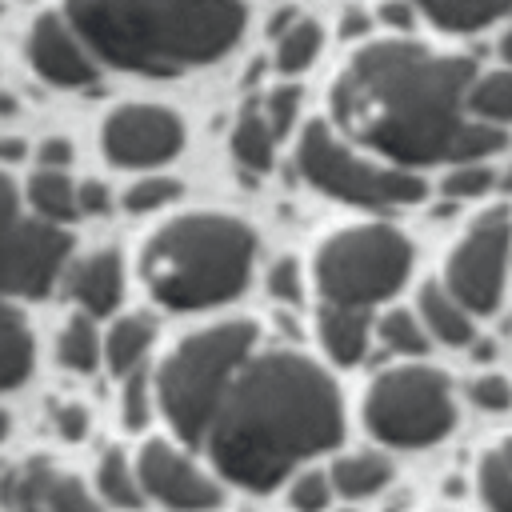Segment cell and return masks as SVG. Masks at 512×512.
<instances>
[{
  "instance_id": "74e56055",
  "label": "cell",
  "mask_w": 512,
  "mask_h": 512,
  "mask_svg": "<svg viewBox=\"0 0 512 512\" xmlns=\"http://www.w3.org/2000/svg\"><path fill=\"white\" fill-rule=\"evenodd\" d=\"M76 204H80V212H108V188L88 180L76 188Z\"/></svg>"
},
{
  "instance_id": "60d3db41",
  "label": "cell",
  "mask_w": 512,
  "mask_h": 512,
  "mask_svg": "<svg viewBox=\"0 0 512 512\" xmlns=\"http://www.w3.org/2000/svg\"><path fill=\"white\" fill-rule=\"evenodd\" d=\"M364 28H368V16L364 12H348L344 16V36H360Z\"/></svg>"
},
{
  "instance_id": "8992f818",
  "label": "cell",
  "mask_w": 512,
  "mask_h": 512,
  "mask_svg": "<svg viewBox=\"0 0 512 512\" xmlns=\"http://www.w3.org/2000/svg\"><path fill=\"white\" fill-rule=\"evenodd\" d=\"M412 272V244L388 224H356L316 248V288L324 300L372 308L388 300Z\"/></svg>"
},
{
  "instance_id": "f546056e",
  "label": "cell",
  "mask_w": 512,
  "mask_h": 512,
  "mask_svg": "<svg viewBox=\"0 0 512 512\" xmlns=\"http://www.w3.org/2000/svg\"><path fill=\"white\" fill-rule=\"evenodd\" d=\"M180 196V180H172V176H152V180H140V184H132L128 192H124V208L128 212H152V208H160V204H168V200H176Z\"/></svg>"
},
{
  "instance_id": "ba28073f",
  "label": "cell",
  "mask_w": 512,
  "mask_h": 512,
  "mask_svg": "<svg viewBox=\"0 0 512 512\" xmlns=\"http://www.w3.org/2000/svg\"><path fill=\"white\" fill-rule=\"evenodd\" d=\"M296 168L300 176L320 188L332 200L356 204V208H400L424 200V180L408 168H380L364 156H356L328 124L312 120L300 132L296 144Z\"/></svg>"
},
{
  "instance_id": "ac0fdd59",
  "label": "cell",
  "mask_w": 512,
  "mask_h": 512,
  "mask_svg": "<svg viewBox=\"0 0 512 512\" xmlns=\"http://www.w3.org/2000/svg\"><path fill=\"white\" fill-rule=\"evenodd\" d=\"M420 324L444 344H472V312L440 284L420 288Z\"/></svg>"
},
{
  "instance_id": "4316f807",
  "label": "cell",
  "mask_w": 512,
  "mask_h": 512,
  "mask_svg": "<svg viewBox=\"0 0 512 512\" xmlns=\"http://www.w3.org/2000/svg\"><path fill=\"white\" fill-rule=\"evenodd\" d=\"M320 52V28L312 20H296L280 32L276 40V68L288 76V72H304Z\"/></svg>"
},
{
  "instance_id": "9a60e30c",
  "label": "cell",
  "mask_w": 512,
  "mask_h": 512,
  "mask_svg": "<svg viewBox=\"0 0 512 512\" xmlns=\"http://www.w3.org/2000/svg\"><path fill=\"white\" fill-rule=\"evenodd\" d=\"M68 296L88 316L112 312L116 300H120V256L116 252H96V256L76 260L68 268Z\"/></svg>"
},
{
  "instance_id": "7c38bea8",
  "label": "cell",
  "mask_w": 512,
  "mask_h": 512,
  "mask_svg": "<svg viewBox=\"0 0 512 512\" xmlns=\"http://www.w3.org/2000/svg\"><path fill=\"white\" fill-rule=\"evenodd\" d=\"M136 480L152 500H160L168 508H212V504H220V488L188 456H180L172 444H160V440L140 448Z\"/></svg>"
},
{
  "instance_id": "cb8c5ba5",
  "label": "cell",
  "mask_w": 512,
  "mask_h": 512,
  "mask_svg": "<svg viewBox=\"0 0 512 512\" xmlns=\"http://www.w3.org/2000/svg\"><path fill=\"white\" fill-rule=\"evenodd\" d=\"M464 104L484 120H512V68L472 80Z\"/></svg>"
},
{
  "instance_id": "d6a6232c",
  "label": "cell",
  "mask_w": 512,
  "mask_h": 512,
  "mask_svg": "<svg viewBox=\"0 0 512 512\" xmlns=\"http://www.w3.org/2000/svg\"><path fill=\"white\" fill-rule=\"evenodd\" d=\"M488 184H492V172H488L484 164H476V160H460V164L444 176V192H448V196H480Z\"/></svg>"
},
{
  "instance_id": "2e32d148",
  "label": "cell",
  "mask_w": 512,
  "mask_h": 512,
  "mask_svg": "<svg viewBox=\"0 0 512 512\" xmlns=\"http://www.w3.org/2000/svg\"><path fill=\"white\" fill-rule=\"evenodd\" d=\"M316 332H320L324 352L336 364H356L368 348V308L324 300L316 312Z\"/></svg>"
},
{
  "instance_id": "d6986e66",
  "label": "cell",
  "mask_w": 512,
  "mask_h": 512,
  "mask_svg": "<svg viewBox=\"0 0 512 512\" xmlns=\"http://www.w3.org/2000/svg\"><path fill=\"white\" fill-rule=\"evenodd\" d=\"M32 372V332L20 308L0 300V392L24 384Z\"/></svg>"
},
{
  "instance_id": "83f0119b",
  "label": "cell",
  "mask_w": 512,
  "mask_h": 512,
  "mask_svg": "<svg viewBox=\"0 0 512 512\" xmlns=\"http://www.w3.org/2000/svg\"><path fill=\"white\" fill-rule=\"evenodd\" d=\"M380 340H384V348H392L400 356H420L428 348V328L412 312H388L380 320Z\"/></svg>"
},
{
  "instance_id": "ffe728a7",
  "label": "cell",
  "mask_w": 512,
  "mask_h": 512,
  "mask_svg": "<svg viewBox=\"0 0 512 512\" xmlns=\"http://www.w3.org/2000/svg\"><path fill=\"white\" fill-rule=\"evenodd\" d=\"M388 476H392V464L384 460V456H376V452H356V456H340L336 464H332V488L340 492V496H348V500H364V496H372V492H380L384 484H388Z\"/></svg>"
},
{
  "instance_id": "d4e9b609",
  "label": "cell",
  "mask_w": 512,
  "mask_h": 512,
  "mask_svg": "<svg viewBox=\"0 0 512 512\" xmlns=\"http://www.w3.org/2000/svg\"><path fill=\"white\" fill-rule=\"evenodd\" d=\"M56 356H60V364L72 368V372H92V368H96L100 344H96V328H92L88 312H84V316H72V320L64 324V332H60V340H56Z\"/></svg>"
},
{
  "instance_id": "603a6c76",
  "label": "cell",
  "mask_w": 512,
  "mask_h": 512,
  "mask_svg": "<svg viewBox=\"0 0 512 512\" xmlns=\"http://www.w3.org/2000/svg\"><path fill=\"white\" fill-rule=\"evenodd\" d=\"M232 152H236L240 164H248V168H256V172H268V168H272L276 132L268 128V120H264L256 108H248V112L236 120V128H232Z\"/></svg>"
},
{
  "instance_id": "3957f363",
  "label": "cell",
  "mask_w": 512,
  "mask_h": 512,
  "mask_svg": "<svg viewBox=\"0 0 512 512\" xmlns=\"http://www.w3.org/2000/svg\"><path fill=\"white\" fill-rule=\"evenodd\" d=\"M68 24L108 64L176 76L224 56L244 28L236 0H64Z\"/></svg>"
},
{
  "instance_id": "ee69618b",
  "label": "cell",
  "mask_w": 512,
  "mask_h": 512,
  "mask_svg": "<svg viewBox=\"0 0 512 512\" xmlns=\"http://www.w3.org/2000/svg\"><path fill=\"white\" fill-rule=\"evenodd\" d=\"M0 112H12V96H0Z\"/></svg>"
},
{
  "instance_id": "836d02e7",
  "label": "cell",
  "mask_w": 512,
  "mask_h": 512,
  "mask_svg": "<svg viewBox=\"0 0 512 512\" xmlns=\"http://www.w3.org/2000/svg\"><path fill=\"white\" fill-rule=\"evenodd\" d=\"M328 492H332V480L320 476V472H300L288 488V500L292 508H324L328 504Z\"/></svg>"
},
{
  "instance_id": "5b68a950",
  "label": "cell",
  "mask_w": 512,
  "mask_h": 512,
  "mask_svg": "<svg viewBox=\"0 0 512 512\" xmlns=\"http://www.w3.org/2000/svg\"><path fill=\"white\" fill-rule=\"evenodd\" d=\"M260 344L256 324L228 320L184 336L160 364V412L184 444H200L236 364Z\"/></svg>"
},
{
  "instance_id": "1f68e13d",
  "label": "cell",
  "mask_w": 512,
  "mask_h": 512,
  "mask_svg": "<svg viewBox=\"0 0 512 512\" xmlns=\"http://www.w3.org/2000/svg\"><path fill=\"white\" fill-rule=\"evenodd\" d=\"M296 108H300V92H296V88H272V92H268V100H264V120H268V128L276 132V140L288 136V128H292V120H296Z\"/></svg>"
},
{
  "instance_id": "7402d4cb",
  "label": "cell",
  "mask_w": 512,
  "mask_h": 512,
  "mask_svg": "<svg viewBox=\"0 0 512 512\" xmlns=\"http://www.w3.org/2000/svg\"><path fill=\"white\" fill-rule=\"evenodd\" d=\"M28 204H32L44 220H56V224H64V220H72V216L80 212V204H76V184H72L60 168H40V172L28 180Z\"/></svg>"
},
{
  "instance_id": "9c48e42d",
  "label": "cell",
  "mask_w": 512,
  "mask_h": 512,
  "mask_svg": "<svg viewBox=\"0 0 512 512\" xmlns=\"http://www.w3.org/2000/svg\"><path fill=\"white\" fill-rule=\"evenodd\" d=\"M68 248V232L56 220L24 216L16 184L0 176V296H44L60 280Z\"/></svg>"
},
{
  "instance_id": "e0dca14e",
  "label": "cell",
  "mask_w": 512,
  "mask_h": 512,
  "mask_svg": "<svg viewBox=\"0 0 512 512\" xmlns=\"http://www.w3.org/2000/svg\"><path fill=\"white\" fill-rule=\"evenodd\" d=\"M444 32H476L512 12V0H408Z\"/></svg>"
},
{
  "instance_id": "277c9868",
  "label": "cell",
  "mask_w": 512,
  "mask_h": 512,
  "mask_svg": "<svg viewBox=\"0 0 512 512\" xmlns=\"http://www.w3.org/2000/svg\"><path fill=\"white\" fill-rule=\"evenodd\" d=\"M256 236L236 216L196 212L168 220L140 256L148 292L176 312L212 308L248 284Z\"/></svg>"
},
{
  "instance_id": "4fadbf2b",
  "label": "cell",
  "mask_w": 512,
  "mask_h": 512,
  "mask_svg": "<svg viewBox=\"0 0 512 512\" xmlns=\"http://www.w3.org/2000/svg\"><path fill=\"white\" fill-rule=\"evenodd\" d=\"M28 60L32 68L60 88H84L96 80V64L80 44V32L60 16H40L28 32Z\"/></svg>"
},
{
  "instance_id": "f35d334b",
  "label": "cell",
  "mask_w": 512,
  "mask_h": 512,
  "mask_svg": "<svg viewBox=\"0 0 512 512\" xmlns=\"http://www.w3.org/2000/svg\"><path fill=\"white\" fill-rule=\"evenodd\" d=\"M72 160V144L68 140H48L44 148H40V164L44 168H60V164H68Z\"/></svg>"
},
{
  "instance_id": "30bf717a",
  "label": "cell",
  "mask_w": 512,
  "mask_h": 512,
  "mask_svg": "<svg viewBox=\"0 0 512 512\" xmlns=\"http://www.w3.org/2000/svg\"><path fill=\"white\" fill-rule=\"evenodd\" d=\"M508 252H512V224L508 212H484L448 252L444 264V288L468 308V312H492L504 292V272H508Z\"/></svg>"
},
{
  "instance_id": "52a82bcc",
  "label": "cell",
  "mask_w": 512,
  "mask_h": 512,
  "mask_svg": "<svg viewBox=\"0 0 512 512\" xmlns=\"http://www.w3.org/2000/svg\"><path fill=\"white\" fill-rule=\"evenodd\" d=\"M364 424L376 440L396 448L436 444L456 424L448 376L424 364H400L380 372L364 396Z\"/></svg>"
},
{
  "instance_id": "5bb4252c",
  "label": "cell",
  "mask_w": 512,
  "mask_h": 512,
  "mask_svg": "<svg viewBox=\"0 0 512 512\" xmlns=\"http://www.w3.org/2000/svg\"><path fill=\"white\" fill-rule=\"evenodd\" d=\"M0 504L4 508H88L92 496L84 484L48 460H24L0 472Z\"/></svg>"
},
{
  "instance_id": "484cf974",
  "label": "cell",
  "mask_w": 512,
  "mask_h": 512,
  "mask_svg": "<svg viewBox=\"0 0 512 512\" xmlns=\"http://www.w3.org/2000/svg\"><path fill=\"white\" fill-rule=\"evenodd\" d=\"M96 484H100V496H104L108 504H116V508H136V504L144 500L140 480L128 472V460H124L116 448L104 452V460H100V468H96Z\"/></svg>"
},
{
  "instance_id": "f1b7e54d",
  "label": "cell",
  "mask_w": 512,
  "mask_h": 512,
  "mask_svg": "<svg viewBox=\"0 0 512 512\" xmlns=\"http://www.w3.org/2000/svg\"><path fill=\"white\" fill-rule=\"evenodd\" d=\"M476 488L488 508H512V464L500 452H488L476 468Z\"/></svg>"
},
{
  "instance_id": "b9f144b4",
  "label": "cell",
  "mask_w": 512,
  "mask_h": 512,
  "mask_svg": "<svg viewBox=\"0 0 512 512\" xmlns=\"http://www.w3.org/2000/svg\"><path fill=\"white\" fill-rule=\"evenodd\" d=\"M500 56H504V60L512 64V28H508V32L500 36Z\"/></svg>"
},
{
  "instance_id": "f6af8a7d",
  "label": "cell",
  "mask_w": 512,
  "mask_h": 512,
  "mask_svg": "<svg viewBox=\"0 0 512 512\" xmlns=\"http://www.w3.org/2000/svg\"><path fill=\"white\" fill-rule=\"evenodd\" d=\"M4 432H8V420H4V412H0V440H4Z\"/></svg>"
},
{
  "instance_id": "8fae6325",
  "label": "cell",
  "mask_w": 512,
  "mask_h": 512,
  "mask_svg": "<svg viewBox=\"0 0 512 512\" xmlns=\"http://www.w3.org/2000/svg\"><path fill=\"white\" fill-rule=\"evenodd\" d=\"M184 144V128L168 108L128 104L104 120V152L120 168H144L176 156Z\"/></svg>"
},
{
  "instance_id": "7a4b0ae2",
  "label": "cell",
  "mask_w": 512,
  "mask_h": 512,
  "mask_svg": "<svg viewBox=\"0 0 512 512\" xmlns=\"http://www.w3.org/2000/svg\"><path fill=\"white\" fill-rule=\"evenodd\" d=\"M340 436L344 408L332 376L300 352L252 348L228 376L200 444L224 480L268 492Z\"/></svg>"
},
{
  "instance_id": "ab89813d",
  "label": "cell",
  "mask_w": 512,
  "mask_h": 512,
  "mask_svg": "<svg viewBox=\"0 0 512 512\" xmlns=\"http://www.w3.org/2000/svg\"><path fill=\"white\" fill-rule=\"evenodd\" d=\"M380 16H384V24H392V28H408V24H412V4H408V0H388V4L380 8Z\"/></svg>"
},
{
  "instance_id": "8d00e7d4",
  "label": "cell",
  "mask_w": 512,
  "mask_h": 512,
  "mask_svg": "<svg viewBox=\"0 0 512 512\" xmlns=\"http://www.w3.org/2000/svg\"><path fill=\"white\" fill-rule=\"evenodd\" d=\"M56 428H60L64 440H80V436L88 432V412H84L80 404H64V408L56 412Z\"/></svg>"
},
{
  "instance_id": "4dcf8cb0",
  "label": "cell",
  "mask_w": 512,
  "mask_h": 512,
  "mask_svg": "<svg viewBox=\"0 0 512 512\" xmlns=\"http://www.w3.org/2000/svg\"><path fill=\"white\" fill-rule=\"evenodd\" d=\"M120 416L128 428H144L148 424V380L140 368L128 372L124 380V392H120Z\"/></svg>"
},
{
  "instance_id": "6da1fadb",
  "label": "cell",
  "mask_w": 512,
  "mask_h": 512,
  "mask_svg": "<svg viewBox=\"0 0 512 512\" xmlns=\"http://www.w3.org/2000/svg\"><path fill=\"white\" fill-rule=\"evenodd\" d=\"M472 60L412 40H376L352 52L332 84L336 124L396 164L484 160L504 148L488 124L464 120Z\"/></svg>"
},
{
  "instance_id": "44dd1931",
  "label": "cell",
  "mask_w": 512,
  "mask_h": 512,
  "mask_svg": "<svg viewBox=\"0 0 512 512\" xmlns=\"http://www.w3.org/2000/svg\"><path fill=\"white\" fill-rule=\"evenodd\" d=\"M148 344H152V320L148 316H124L112 324V332L104 340V360L116 376H128L144 360Z\"/></svg>"
},
{
  "instance_id": "7bdbcfd3",
  "label": "cell",
  "mask_w": 512,
  "mask_h": 512,
  "mask_svg": "<svg viewBox=\"0 0 512 512\" xmlns=\"http://www.w3.org/2000/svg\"><path fill=\"white\" fill-rule=\"evenodd\" d=\"M500 456H504V460L512 464V440H504V444H500Z\"/></svg>"
},
{
  "instance_id": "d590c367",
  "label": "cell",
  "mask_w": 512,
  "mask_h": 512,
  "mask_svg": "<svg viewBox=\"0 0 512 512\" xmlns=\"http://www.w3.org/2000/svg\"><path fill=\"white\" fill-rule=\"evenodd\" d=\"M268 292H272L276 300L296 304V300H300V268H296L292 260H280V264L268 272Z\"/></svg>"
},
{
  "instance_id": "e575fe53",
  "label": "cell",
  "mask_w": 512,
  "mask_h": 512,
  "mask_svg": "<svg viewBox=\"0 0 512 512\" xmlns=\"http://www.w3.org/2000/svg\"><path fill=\"white\" fill-rule=\"evenodd\" d=\"M468 396H472V404H480L488 412H500V408L512 404V384L504 376H480V380H472Z\"/></svg>"
}]
</instances>
